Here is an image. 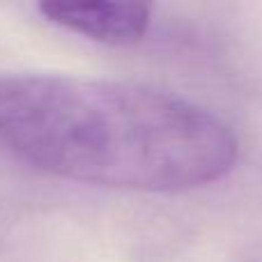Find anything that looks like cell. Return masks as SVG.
Masks as SVG:
<instances>
[{"instance_id": "obj_1", "label": "cell", "mask_w": 262, "mask_h": 262, "mask_svg": "<svg viewBox=\"0 0 262 262\" xmlns=\"http://www.w3.org/2000/svg\"><path fill=\"white\" fill-rule=\"evenodd\" d=\"M0 145L49 175L145 193L207 186L239 159L230 124L186 97L60 74L0 76Z\"/></svg>"}, {"instance_id": "obj_2", "label": "cell", "mask_w": 262, "mask_h": 262, "mask_svg": "<svg viewBox=\"0 0 262 262\" xmlns=\"http://www.w3.org/2000/svg\"><path fill=\"white\" fill-rule=\"evenodd\" d=\"M37 12L67 32L106 46L138 44L152 26V7L143 3L104 0H46Z\"/></svg>"}]
</instances>
